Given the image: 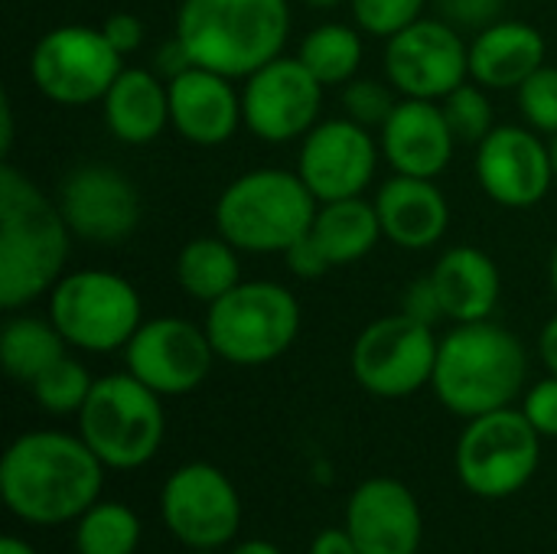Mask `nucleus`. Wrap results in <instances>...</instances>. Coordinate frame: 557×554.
<instances>
[{"instance_id":"1","label":"nucleus","mask_w":557,"mask_h":554,"mask_svg":"<svg viewBox=\"0 0 557 554\" xmlns=\"http://www.w3.org/2000/svg\"><path fill=\"white\" fill-rule=\"evenodd\" d=\"M104 464L65 431L20 434L0 460V493L7 509L36 529L75 522L101 496Z\"/></svg>"},{"instance_id":"2","label":"nucleus","mask_w":557,"mask_h":554,"mask_svg":"<svg viewBox=\"0 0 557 554\" xmlns=\"http://www.w3.org/2000/svg\"><path fill=\"white\" fill-rule=\"evenodd\" d=\"M72 229L29 176L3 163L0 170V307L23 310L49 294L69 261Z\"/></svg>"},{"instance_id":"3","label":"nucleus","mask_w":557,"mask_h":554,"mask_svg":"<svg viewBox=\"0 0 557 554\" xmlns=\"http://www.w3.org/2000/svg\"><path fill=\"white\" fill-rule=\"evenodd\" d=\"M529 379V356L522 340L493 323H457L437 349L431 389L437 402L470 421L499 408H512Z\"/></svg>"},{"instance_id":"4","label":"nucleus","mask_w":557,"mask_h":554,"mask_svg":"<svg viewBox=\"0 0 557 554\" xmlns=\"http://www.w3.org/2000/svg\"><path fill=\"white\" fill-rule=\"evenodd\" d=\"M193 65L248 78L284 56L290 36L287 0H183L173 33Z\"/></svg>"},{"instance_id":"5","label":"nucleus","mask_w":557,"mask_h":554,"mask_svg":"<svg viewBox=\"0 0 557 554\" xmlns=\"http://www.w3.org/2000/svg\"><path fill=\"white\" fill-rule=\"evenodd\" d=\"M320 202L294 170L261 167L235 176L215 202V232L248 255H284L313 225Z\"/></svg>"},{"instance_id":"6","label":"nucleus","mask_w":557,"mask_h":554,"mask_svg":"<svg viewBox=\"0 0 557 554\" xmlns=\"http://www.w3.org/2000/svg\"><path fill=\"white\" fill-rule=\"evenodd\" d=\"M166 415L163 395L131 372L95 379L78 411V438L108 470H140L163 447Z\"/></svg>"},{"instance_id":"7","label":"nucleus","mask_w":557,"mask_h":554,"mask_svg":"<svg viewBox=\"0 0 557 554\" xmlns=\"http://www.w3.org/2000/svg\"><path fill=\"white\" fill-rule=\"evenodd\" d=\"M206 333L219 359L255 369L281 359L300 333V304L277 281H242L209 304Z\"/></svg>"},{"instance_id":"8","label":"nucleus","mask_w":557,"mask_h":554,"mask_svg":"<svg viewBox=\"0 0 557 554\" xmlns=\"http://www.w3.org/2000/svg\"><path fill=\"white\" fill-rule=\"evenodd\" d=\"M49 320L78 353H117L144 323L137 287L101 268L62 274L49 291Z\"/></svg>"},{"instance_id":"9","label":"nucleus","mask_w":557,"mask_h":554,"mask_svg":"<svg viewBox=\"0 0 557 554\" xmlns=\"http://www.w3.org/2000/svg\"><path fill=\"white\" fill-rule=\"evenodd\" d=\"M542 434L522 408H499L470 418L457 451L454 470L460 487L480 500H509L522 493L542 464Z\"/></svg>"},{"instance_id":"10","label":"nucleus","mask_w":557,"mask_h":554,"mask_svg":"<svg viewBox=\"0 0 557 554\" xmlns=\"http://www.w3.org/2000/svg\"><path fill=\"white\" fill-rule=\"evenodd\" d=\"M441 340L431 323L408 313L372 320L352 343L349 369L362 392L375 398H411L431 385Z\"/></svg>"},{"instance_id":"11","label":"nucleus","mask_w":557,"mask_h":554,"mask_svg":"<svg viewBox=\"0 0 557 554\" xmlns=\"http://www.w3.org/2000/svg\"><path fill=\"white\" fill-rule=\"evenodd\" d=\"M124 69V56L101 26L65 23L39 36L29 56V78L42 98L62 108L95 104Z\"/></svg>"},{"instance_id":"12","label":"nucleus","mask_w":557,"mask_h":554,"mask_svg":"<svg viewBox=\"0 0 557 554\" xmlns=\"http://www.w3.org/2000/svg\"><path fill=\"white\" fill-rule=\"evenodd\" d=\"M160 516L183 549L215 552L232 545L242 529V496L219 467L193 460L166 477Z\"/></svg>"},{"instance_id":"13","label":"nucleus","mask_w":557,"mask_h":554,"mask_svg":"<svg viewBox=\"0 0 557 554\" xmlns=\"http://www.w3.org/2000/svg\"><path fill=\"white\" fill-rule=\"evenodd\" d=\"M385 78L401 98L444 101L470 78V42L437 16H421L385 39Z\"/></svg>"},{"instance_id":"14","label":"nucleus","mask_w":557,"mask_h":554,"mask_svg":"<svg viewBox=\"0 0 557 554\" xmlns=\"http://www.w3.org/2000/svg\"><path fill=\"white\" fill-rule=\"evenodd\" d=\"M245 127L264 144L304 140L323 111V82L297 59L277 56L248 78H242Z\"/></svg>"},{"instance_id":"15","label":"nucleus","mask_w":557,"mask_h":554,"mask_svg":"<svg viewBox=\"0 0 557 554\" xmlns=\"http://www.w3.org/2000/svg\"><path fill=\"white\" fill-rule=\"evenodd\" d=\"M121 353L127 372L163 398L196 392L219 359L206 327H196L183 317L144 320Z\"/></svg>"},{"instance_id":"16","label":"nucleus","mask_w":557,"mask_h":554,"mask_svg":"<svg viewBox=\"0 0 557 554\" xmlns=\"http://www.w3.org/2000/svg\"><path fill=\"white\" fill-rule=\"evenodd\" d=\"M382 160V147L369 127L352 118H330L320 121L304 140L297 157V173L317 202L362 196L366 186L375 180Z\"/></svg>"},{"instance_id":"17","label":"nucleus","mask_w":557,"mask_h":554,"mask_svg":"<svg viewBox=\"0 0 557 554\" xmlns=\"http://www.w3.org/2000/svg\"><path fill=\"white\" fill-rule=\"evenodd\" d=\"M480 189L503 209H532L555 186L552 144L529 124H496L476 144Z\"/></svg>"},{"instance_id":"18","label":"nucleus","mask_w":557,"mask_h":554,"mask_svg":"<svg viewBox=\"0 0 557 554\" xmlns=\"http://www.w3.org/2000/svg\"><path fill=\"white\" fill-rule=\"evenodd\" d=\"M55 202L72 235L91 245H121L140 225L137 186L108 163H82L69 170Z\"/></svg>"},{"instance_id":"19","label":"nucleus","mask_w":557,"mask_h":554,"mask_svg":"<svg viewBox=\"0 0 557 554\" xmlns=\"http://www.w3.org/2000/svg\"><path fill=\"white\" fill-rule=\"evenodd\" d=\"M346 529L359 554H418L424 542L421 503L401 480L372 477L352 490Z\"/></svg>"},{"instance_id":"20","label":"nucleus","mask_w":557,"mask_h":554,"mask_svg":"<svg viewBox=\"0 0 557 554\" xmlns=\"http://www.w3.org/2000/svg\"><path fill=\"white\" fill-rule=\"evenodd\" d=\"M170 85V124L196 147H222L245 124L242 91L235 78L202 65L183 69Z\"/></svg>"},{"instance_id":"21","label":"nucleus","mask_w":557,"mask_h":554,"mask_svg":"<svg viewBox=\"0 0 557 554\" xmlns=\"http://www.w3.org/2000/svg\"><path fill=\"white\" fill-rule=\"evenodd\" d=\"M379 147L395 173L437 180L454 160L457 137L441 101L401 98L379 131Z\"/></svg>"},{"instance_id":"22","label":"nucleus","mask_w":557,"mask_h":554,"mask_svg":"<svg viewBox=\"0 0 557 554\" xmlns=\"http://www.w3.org/2000/svg\"><path fill=\"white\" fill-rule=\"evenodd\" d=\"M382 232L405 251L434 248L450 229V202L434 180L395 173L375 193Z\"/></svg>"},{"instance_id":"23","label":"nucleus","mask_w":557,"mask_h":554,"mask_svg":"<svg viewBox=\"0 0 557 554\" xmlns=\"http://www.w3.org/2000/svg\"><path fill=\"white\" fill-rule=\"evenodd\" d=\"M545 36L522 20H496L476 29L470 42V78L490 91L519 88L532 72L545 65Z\"/></svg>"},{"instance_id":"24","label":"nucleus","mask_w":557,"mask_h":554,"mask_svg":"<svg viewBox=\"0 0 557 554\" xmlns=\"http://www.w3.org/2000/svg\"><path fill=\"white\" fill-rule=\"evenodd\" d=\"M431 281L437 287L444 317L454 323H480L496 313L499 294H503V274L499 264L473 245H454L447 248Z\"/></svg>"},{"instance_id":"25","label":"nucleus","mask_w":557,"mask_h":554,"mask_svg":"<svg viewBox=\"0 0 557 554\" xmlns=\"http://www.w3.org/2000/svg\"><path fill=\"white\" fill-rule=\"evenodd\" d=\"M104 124L127 147L153 144L170 124V85L153 69L124 65L101 98Z\"/></svg>"},{"instance_id":"26","label":"nucleus","mask_w":557,"mask_h":554,"mask_svg":"<svg viewBox=\"0 0 557 554\" xmlns=\"http://www.w3.org/2000/svg\"><path fill=\"white\" fill-rule=\"evenodd\" d=\"M310 235L333 268H346V264L362 261L385 238L382 222H379V209L366 196L320 202L313 225H310Z\"/></svg>"},{"instance_id":"27","label":"nucleus","mask_w":557,"mask_h":554,"mask_svg":"<svg viewBox=\"0 0 557 554\" xmlns=\"http://www.w3.org/2000/svg\"><path fill=\"white\" fill-rule=\"evenodd\" d=\"M238 248L215 235L189 238L176 255V284L199 304H215L232 287L242 284V261Z\"/></svg>"},{"instance_id":"28","label":"nucleus","mask_w":557,"mask_h":554,"mask_svg":"<svg viewBox=\"0 0 557 554\" xmlns=\"http://www.w3.org/2000/svg\"><path fill=\"white\" fill-rule=\"evenodd\" d=\"M69 353V343L49 317H10L0 333V362L13 382L33 385L52 362Z\"/></svg>"},{"instance_id":"29","label":"nucleus","mask_w":557,"mask_h":554,"mask_svg":"<svg viewBox=\"0 0 557 554\" xmlns=\"http://www.w3.org/2000/svg\"><path fill=\"white\" fill-rule=\"evenodd\" d=\"M297 59L326 88L346 85L359 75V65H362V29L349 23H323L304 36Z\"/></svg>"},{"instance_id":"30","label":"nucleus","mask_w":557,"mask_h":554,"mask_svg":"<svg viewBox=\"0 0 557 554\" xmlns=\"http://www.w3.org/2000/svg\"><path fill=\"white\" fill-rule=\"evenodd\" d=\"M144 526L127 503L98 500L75 519V554H137Z\"/></svg>"},{"instance_id":"31","label":"nucleus","mask_w":557,"mask_h":554,"mask_svg":"<svg viewBox=\"0 0 557 554\" xmlns=\"http://www.w3.org/2000/svg\"><path fill=\"white\" fill-rule=\"evenodd\" d=\"M91 385H95V379L88 376L85 362H78L75 356L65 353L29 389H33L36 405L46 415H78L91 395Z\"/></svg>"},{"instance_id":"32","label":"nucleus","mask_w":557,"mask_h":554,"mask_svg":"<svg viewBox=\"0 0 557 554\" xmlns=\"http://www.w3.org/2000/svg\"><path fill=\"white\" fill-rule=\"evenodd\" d=\"M490 88H483L480 82H463L460 88H454L441 108L447 114V124L457 137V144H483L493 127H496V114H493V101L486 95Z\"/></svg>"},{"instance_id":"33","label":"nucleus","mask_w":557,"mask_h":554,"mask_svg":"<svg viewBox=\"0 0 557 554\" xmlns=\"http://www.w3.org/2000/svg\"><path fill=\"white\" fill-rule=\"evenodd\" d=\"M352 20L366 36L392 39L405 26L424 16L428 0H349Z\"/></svg>"},{"instance_id":"34","label":"nucleus","mask_w":557,"mask_h":554,"mask_svg":"<svg viewBox=\"0 0 557 554\" xmlns=\"http://www.w3.org/2000/svg\"><path fill=\"white\" fill-rule=\"evenodd\" d=\"M401 98H398V91H395V85L388 82H379V78H352V82H346L343 85V108H346V118H352V121H359L362 127H379L382 131V124L388 121V114L395 111V104H398Z\"/></svg>"},{"instance_id":"35","label":"nucleus","mask_w":557,"mask_h":554,"mask_svg":"<svg viewBox=\"0 0 557 554\" xmlns=\"http://www.w3.org/2000/svg\"><path fill=\"white\" fill-rule=\"evenodd\" d=\"M519 111L525 118V124L539 134H557V65H542L539 72H532L519 88Z\"/></svg>"},{"instance_id":"36","label":"nucleus","mask_w":557,"mask_h":554,"mask_svg":"<svg viewBox=\"0 0 557 554\" xmlns=\"http://www.w3.org/2000/svg\"><path fill=\"white\" fill-rule=\"evenodd\" d=\"M522 415L542 438H557V376L535 382L522 398Z\"/></svg>"},{"instance_id":"37","label":"nucleus","mask_w":557,"mask_h":554,"mask_svg":"<svg viewBox=\"0 0 557 554\" xmlns=\"http://www.w3.org/2000/svg\"><path fill=\"white\" fill-rule=\"evenodd\" d=\"M401 313H408V317H414L421 323L437 327V320L444 317V307H441V297H437V287H434L431 274L408 284V291L401 297Z\"/></svg>"},{"instance_id":"38","label":"nucleus","mask_w":557,"mask_h":554,"mask_svg":"<svg viewBox=\"0 0 557 554\" xmlns=\"http://www.w3.org/2000/svg\"><path fill=\"white\" fill-rule=\"evenodd\" d=\"M284 261L290 268V274L304 278V281H317L323 278L326 271H333V264L326 261V255L320 251V245L313 242V235L307 232L304 238H297L287 251H284Z\"/></svg>"},{"instance_id":"39","label":"nucleus","mask_w":557,"mask_h":554,"mask_svg":"<svg viewBox=\"0 0 557 554\" xmlns=\"http://www.w3.org/2000/svg\"><path fill=\"white\" fill-rule=\"evenodd\" d=\"M503 0H441V13L447 23H454L457 29L460 26H490L496 23V10H499Z\"/></svg>"},{"instance_id":"40","label":"nucleus","mask_w":557,"mask_h":554,"mask_svg":"<svg viewBox=\"0 0 557 554\" xmlns=\"http://www.w3.org/2000/svg\"><path fill=\"white\" fill-rule=\"evenodd\" d=\"M101 33L108 36V42H111L121 56L137 52L140 42H144V23H140V16H134V13H127V10L111 13V16L101 23Z\"/></svg>"},{"instance_id":"41","label":"nucleus","mask_w":557,"mask_h":554,"mask_svg":"<svg viewBox=\"0 0 557 554\" xmlns=\"http://www.w3.org/2000/svg\"><path fill=\"white\" fill-rule=\"evenodd\" d=\"M193 65V59L186 56V49H183V42L173 36L170 42H163V49H160V56L153 59V72L160 75V78H176L183 69H189Z\"/></svg>"},{"instance_id":"42","label":"nucleus","mask_w":557,"mask_h":554,"mask_svg":"<svg viewBox=\"0 0 557 554\" xmlns=\"http://www.w3.org/2000/svg\"><path fill=\"white\" fill-rule=\"evenodd\" d=\"M310 554H359V545L352 542L346 526L343 529H323L313 535Z\"/></svg>"},{"instance_id":"43","label":"nucleus","mask_w":557,"mask_h":554,"mask_svg":"<svg viewBox=\"0 0 557 554\" xmlns=\"http://www.w3.org/2000/svg\"><path fill=\"white\" fill-rule=\"evenodd\" d=\"M539 353H542V362L548 366V372L557 376V317H552L539 336Z\"/></svg>"},{"instance_id":"44","label":"nucleus","mask_w":557,"mask_h":554,"mask_svg":"<svg viewBox=\"0 0 557 554\" xmlns=\"http://www.w3.org/2000/svg\"><path fill=\"white\" fill-rule=\"evenodd\" d=\"M228 554H284L274 542H268V539H248V542H238L235 549Z\"/></svg>"},{"instance_id":"45","label":"nucleus","mask_w":557,"mask_h":554,"mask_svg":"<svg viewBox=\"0 0 557 554\" xmlns=\"http://www.w3.org/2000/svg\"><path fill=\"white\" fill-rule=\"evenodd\" d=\"M0 118H3V127H0V150L10 153V144H13V111H10V101L3 98L0 104Z\"/></svg>"},{"instance_id":"46","label":"nucleus","mask_w":557,"mask_h":554,"mask_svg":"<svg viewBox=\"0 0 557 554\" xmlns=\"http://www.w3.org/2000/svg\"><path fill=\"white\" fill-rule=\"evenodd\" d=\"M0 554H36V549L29 542L16 539V535H3L0 539Z\"/></svg>"},{"instance_id":"47","label":"nucleus","mask_w":557,"mask_h":554,"mask_svg":"<svg viewBox=\"0 0 557 554\" xmlns=\"http://www.w3.org/2000/svg\"><path fill=\"white\" fill-rule=\"evenodd\" d=\"M307 7H317V10H333L339 3H349V0H304Z\"/></svg>"},{"instance_id":"48","label":"nucleus","mask_w":557,"mask_h":554,"mask_svg":"<svg viewBox=\"0 0 557 554\" xmlns=\"http://www.w3.org/2000/svg\"><path fill=\"white\" fill-rule=\"evenodd\" d=\"M548 281H552V291H555L557 297V245L555 251H552V261H548Z\"/></svg>"},{"instance_id":"49","label":"nucleus","mask_w":557,"mask_h":554,"mask_svg":"<svg viewBox=\"0 0 557 554\" xmlns=\"http://www.w3.org/2000/svg\"><path fill=\"white\" fill-rule=\"evenodd\" d=\"M552 163H555V183H557V134L552 137Z\"/></svg>"}]
</instances>
